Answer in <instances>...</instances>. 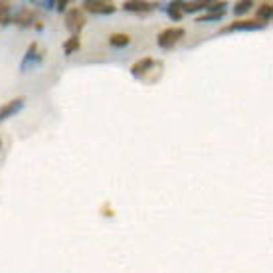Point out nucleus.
<instances>
[{
    "label": "nucleus",
    "mask_w": 273,
    "mask_h": 273,
    "mask_svg": "<svg viewBox=\"0 0 273 273\" xmlns=\"http://www.w3.org/2000/svg\"><path fill=\"white\" fill-rule=\"evenodd\" d=\"M184 36V30L182 28H166V30H162L160 34H158V46L160 48H172L180 38Z\"/></svg>",
    "instance_id": "obj_1"
},
{
    "label": "nucleus",
    "mask_w": 273,
    "mask_h": 273,
    "mask_svg": "<svg viewBox=\"0 0 273 273\" xmlns=\"http://www.w3.org/2000/svg\"><path fill=\"white\" fill-rule=\"evenodd\" d=\"M66 26H68V30H71V32L77 36L79 30L85 26V16H83V12L77 10V8L69 10V12L66 14Z\"/></svg>",
    "instance_id": "obj_2"
},
{
    "label": "nucleus",
    "mask_w": 273,
    "mask_h": 273,
    "mask_svg": "<svg viewBox=\"0 0 273 273\" xmlns=\"http://www.w3.org/2000/svg\"><path fill=\"white\" fill-rule=\"evenodd\" d=\"M83 6H85V10H89L93 14H111L117 8L113 2H107V0H87Z\"/></svg>",
    "instance_id": "obj_3"
},
{
    "label": "nucleus",
    "mask_w": 273,
    "mask_h": 273,
    "mask_svg": "<svg viewBox=\"0 0 273 273\" xmlns=\"http://www.w3.org/2000/svg\"><path fill=\"white\" fill-rule=\"evenodd\" d=\"M264 24L258 22V20H236L232 24H228L222 32H232V30H256V28H262Z\"/></svg>",
    "instance_id": "obj_4"
},
{
    "label": "nucleus",
    "mask_w": 273,
    "mask_h": 273,
    "mask_svg": "<svg viewBox=\"0 0 273 273\" xmlns=\"http://www.w3.org/2000/svg\"><path fill=\"white\" fill-rule=\"evenodd\" d=\"M22 105H24V97H16V99L8 101L6 105H2V107H0V121H4V119H8L10 115H14L18 109H22Z\"/></svg>",
    "instance_id": "obj_5"
},
{
    "label": "nucleus",
    "mask_w": 273,
    "mask_h": 273,
    "mask_svg": "<svg viewBox=\"0 0 273 273\" xmlns=\"http://www.w3.org/2000/svg\"><path fill=\"white\" fill-rule=\"evenodd\" d=\"M152 66H154V60H152V58H144V60L136 62L135 66L131 68V71H133L135 75H142V73H146L148 68H152Z\"/></svg>",
    "instance_id": "obj_6"
},
{
    "label": "nucleus",
    "mask_w": 273,
    "mask_h": 273,
    "mask_svg": "<svg viewBox=\"0 0 273 273\" xmlns=\"http://www.w3.org/2000/svg\"><path fill=\"white\" fill-rule=\"evenodd\" d=\"M123 8L131 10V12H148V10H152V4L150 2H125Z\"/></svg>",
    "instance_id": "obj_7"
},
{
    "label": "nucleus",
    "mask_w": 273,
    "mask_h": 273,
    "mask_svg": "<svg viewBox=\"0 0 273 273\" xmlns=\"http://www.w3.org/2000/svg\"><path fill=\"white\" fill-rule=\"evenodd\" d=\"M131 42V38L127 34H111L109 36V44L115 46V48H121V46H127Z\"/></svg>",
    "instance_id": "obj_8"
},
{
    "label": "nucleus",
    "mask_w": 273,
    "mask_h": 273,
    "mask_svg": "<svg viewBox=\"0 0 273 273\" xmlns=\"http://www.w3.org/2000/svg\"><path fill=\"white\" fill-rule=\"evenodd\" d=\"M272 12H273V6L272 2H268V4H262V8H260V12H258V22H268L270 18H272Z\"/></svg>",
    "instance_id": "obj_9"
},
{
    "label": "nucleus",
    "mask_w": 273,
    "mask_h": 273,
    "mask_svg": "<svg viewBox=\"0 0 273 273\" xmlns=\"http://www.w3.org/2000/svg\"><path fill=\"white\" fill-rule=\"evenodd\" d=\"M75 50H79V36H71V38L64 44V52H66V56H71Z\"/></svg>",
    "instance_id": "obj_10"
},
{
    "label": "nucleus",
    "mask_w": 273,
    "mask_h": 273,
    "mask_svg": "<svg viewBox=\"0 0 273 273\" xmlns=\"http://www.w3.org/2000/svg\"><path fill=\"white\" fill-rule=\"evenodd\" d=\"M252 6H254V4H252L250 0H244V2H236V8H234V10H236V14H242V12L250 10Z\"/></svg>",
    "instance_id": "obj_11"
},
{
    "label": "nucleus",
    "mask_w": 273,
    "mask_h": 273,
    "mask_svg": "<svg viewBox=\"0 0 273 273\" xmlns=\"http://www.w3.org/2000/svg\"><path fill=\"white\" fill-rule=\"evenodd\" d=\"M30 20H32V14H30V10H24L18 18H16V22L18 24H22V26H28L30 24Z\"/></svg>",
    "instance_id": "obj_12"
},
{
    "label": "nucleus",
    "mask_w": 273,
    "mask_h": 273,
    "mask_svg": "<svg viewBox=\"0 0 273 273\" xmlns=\"http://www.w3.org/2000/svg\"><path fill=\"white\" fill-rule=\"evenodd\" d=\"M198 8H204V2H186V4H182V10H188V12H194Z\"/></svg>",
    "instance_id": "obj_13"
},
{
    "label": "nucleus",
    "mask_w": 273,
    "mask_h": 273,
    "mask_svg": "<svg viewBox=\"0 0 273 273\" xmlns=\"http://www.w3.org/2000/svg\"><path fill=\"white\" fill-rule=\"evenodd\" d=\"M224 16V12H214V14H206V16H200L198 22H206V20H220Z\"/></svg>",
    "instance_id": "obj_14"
},
{
    "label": "nucleus",
    "mask_w": 273,
    "mask_h": 273,
    "mask_svg": "<svg viewBox=\"0 0 273 273\" xmlns=\"http://www.w3.org/2000/svg\"><path fill=\"white\" fill-rule=\"evenodd\" d=\"M224 6H226V2H204V8H220V10H224Z\"/></svg>",
    "instance_id": "obj_15"
},
{
    "label": "nucleus",
    "mask_w": 273,
    "mask_h": 273,
    "mask_svg": "<svg viewBox=\"0 0 273 273\" xmlns=\"http://www.w3.org/2000/svg\"><path fill=\"white\" fill-rule=\"evenodd\" d=\"M10 8V2H0V12H6Z\"/></svg>",
    "instance_id": "obj_16"
},
{
    "label": "nucleus",
    "mask_w": 273,
    "mask_h": 273,
    "mask_svg": "<svg viewBox=\"0 0 273 273\" xmlns=\"http://www.w3.org/2000/svg\"><path fill=\"white\" fill-rule=\"evenodd\" d=\"M66 6H68V2H66V0H64V2H60V4H58V8H60V10H64V8H66Z\"/></svg>",
    "instance_id": "obj_17"
},
{
    "label": "nucleus",
    "mask_w": 273,
    "mask_h": 273,
    "mask_svg": "<svg viewBox=\"0 0 273 273\" xmlns=\"http://www.w3.org/2000/svg\"><path fill=\"white\" fill-rule=\"evenodd\" d=\"M0 144H2V142H0Z\"/></svg>",
    "instance_id": "obj_18"
}]
</instances>
